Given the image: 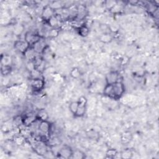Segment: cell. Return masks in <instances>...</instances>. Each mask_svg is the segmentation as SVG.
Returning <instances> with one entry per match:
<instances>
[{
  "mask_svg": "<svg viewBox=\"0 0 159 159\" xmlns=\"http://www.w3.org/2000/svg\"><path fill=\"white\" fill-rule=\"evenodd\" d=\"M121 140L123 144H129L132 139V135L131 134V133L130 132L126 131L124 132L122 135H121Z\"/></svg>",
  "mask_w": 159,
  "mask_h": 159,
  "instance_id": "14",
  "label": "cell"
},
{
  "mask_svg": "<svg viewBox=\"0 0 159 159\" xmlns=\"http://www.w3.org/2000/svg\"><path fill=\"white\" fill-rule=\"evenodd\" d=\"M36 120H37L36 115L35 116L32 113H29L23 117V124L26 126H29L33 124Z\"/></svg>",
  "mask_w": 159,
  "mask_h": 159,
  "instance_id": "9",
  "label": "cell"
},
{
  "mask_svg": "<svg viewBox=\"0 0 159 159\" xmlns=\"http://www.w3.org/2000/svg\"><path fill=\"white\" fill-rule=\"evenodd\" d=\"M14 49L19 52L24 54V53L31 47V46L26 41L22 40H17L14 44Z\"/></svg>",
  "mask_w": 159,
  "mask_h": 159,
  "instance_id": "3",
  "label": "cell"
},
{
  "mask_svg": "<svg viewBox=\"0 0 159 159\" xmlns=\"http://www.w3.org/2000/svg\"><path fill=\"white\" fill-rule=\"evenodd\" d=\"M78 108V101L76 102H72L70 103L69 105V109L70 111L73 114H75Z\"/></svg>",
  "mask_w": 159,
  "mask_h": 159,
  "instance_id": "23",
  "label": "cell"
},
{
  "mask_svg": "<svg viewBox=\"0 0 159 159\" xmlns=\"http://www.w3.org/2000/svg\"><path fill=\"white\" fill-rule=\"evenodd\" d=\"M48 24L52 28H57L59 24L60 23V20L58 19L57 16H56L55 15H54V16H52L51 18H50L48 21Z\"/></svg>",
  "mask_w": 159,
  "mask_h": 159,
  "instance_id": "18",
  "label": "cell"
},
{
  "mask_svg": "<svg viewBox=\"0 0 159 159\" xmlns=\"http://www.w3.org/2000/svg\"><path fill=\"white\" fill-rule=\"evenodd\" d=\"M23 30H24V28L23 26H17L14 28V32L17 35H19L20 34H21V33L23 32Z\"/></svg>",
  "mask_w": 159,
  "mask_h": 159,
  "instance_id": "27",
  "label": "cell"
},
{
  "mask_svg": "<svg viewBox=\"0 0 159 159\" xmlns=\"http://www.w3.org/2000/svg\"><path fill=\"white\" fill-rule=\"evenodd\" d=\"M51 128V124L48 121H40L38 126V129L43 134L45 135L49 134Z\"/></svg>",
  "mask_w": 159,
  "mask_h": 159,
  "instance_id": "7",
  "label": "cell"
},
{
  "mask_svg": "<svg viewBox=\"0 0 159 159\" xmlns=\"http://www.w3.org/2000/svg\"><path fill=\"white\" fill-rule=\"evenodd\" d=\"M13 60L12 57L7 54L2 55L1 58L2 66H11L13 64Z\"/></svg>",
  "mask_w": 159,
  "mask_h": 159,
  "instance_id": "13",
  "label": "cell"
},
{
  "mask_svg": "<svg viewBox=\"0 0 159 159\" xmlns=\"http://www.w3.org/2000/svg\"><path fill=\"white\" fill-rule=\"evenodd\" d=\"M124 91V85L121 82H118L114 84H106L103 90V94L111 99H117L123 95Z\"/></svg>",
  "mask_w": 159,
  "mask_h": 159,
  "instance_id": "1",
  "label": "cell"
},
{
  "mask_svg": "<svg viewBox=\"0 0 159 159\" xmlns=\"http://www.w3.org/2000/svg\"><path fill=\"white\" fill-rule=\"evenodd\" d=\"M59 34V31L56 28H53L49 31V35L50 37L55 38L57 37Z\"/></svg>",
  "mask_w": 159,
  "mask_h": 159,
  "instance_id": "26",
  "label": "cell"
},
{
  "mask_svg": "<svg viewBox=\"0 0 159 159\" xmlns=\"http://www.w3.org/2000/svg\"><path fill=\"white\" fill-rule=\"evenodd\" d=\"M133 156V152L130 149L124 150L121 153V158L123 159L131 158Z\"/></svg>",
  "mask_w": 159,
  "mask_h": 159,
  "instance_id": "21",
  "label": "cell"
},
{
  "mask_svg": "<svg viewBox=\"0 0 159 159\" xmlns=\"http://www.w3.org/2000/svg\"><path fill=\"white\" fill-rule=\"evenodd\" d=\"M119 75L116 71H111L106 75V84H114L119 82Z\"/></svg>",
  "mask_w": 159,
  "mask_h": 159,
  "instance_id": "8",
  "label": "cell"
},
{
  "mask_svg": "<svg viewBox=\"0 0 159 159\" xmlns=\"http://www.w3.org/2000/svg\"><path fill=\"white\" fill-rule=\"evenodd\" d=\"M99 41L104 44H108L112 42L113 37L109 33H104L99 38Z\"/></svg>",
  "mask_w": 159,
  "mask_h": 159,
  "instance_id": "16",
  "label": "cell"
},
{
  "mask_svg": "<svg viewBox=\"0 0 159 159\" xmlns=\"http://www.w3.org/2000/svg\"><path fill=\"white\" fill-rule=\"evenodd\" d=\"M73 151V150L70 147L65 146L58 150V151L57 152V155L61 158H72Z\"/></svg>",
  "mask_w": 159,
  "mask_h": 159,
  "instance_id": "4",
  "label": "cell"
},
{
  "mask_svg": "<svg viewBox=\"0 0 159 159\" xmlns=\"http://www.w3.org/2000/svg\"><path fill=\"white\" fill-rule=\"evenodd\" d=\"M117 151L115 149H109L106 152V156L107 158H113L117 156Z\"/></svg>",
  "mask_w": 159,
  "mask_h": 159,
  "instance_id": "24",
  "label": "cell"
},
{
  "mask_svg": "<svg viewBox=\"0 0 159 159\" xmlns=\"http://www.w3.org/2000/svg\"><path fill=\"white\" fill-rule=\"evenodd\" d=\"M70 75L71 76V77H72L74 79H77L81 75V72L80 70L77 67H75L73 68L70 72Z\"/></svg>",
  "mask_w": 159,
  "mask_h": 159,
  "instance_id": "22",
  "label": "cell"
},
{
  "mask_svg": "<svg viewBox=\"0 0 159 159\" xmlns=\"http://www.w3.org/2000/svg\"><path fill=\"white\" fill-rule=\"evenodd\" d=\"M85 157H86L85 153L80 150L76 149V150L73 151V153H72V158L83 159V158H85Z\"/></svg>",
  "mask_w": 159,
  "mask_h": 159,
  "instance_id": "20",
  "label": "cell"
},
{
  "mask_svg": "<svg viewBox=\"0 0 159 159\" xmlns=\"http://www.w3.org/2000/svg\"><path fill=\"white\" fill-rule=\"evenodd\" d=\"M35 52L34 51V50L33 49V48L30 47L25 53H24V56L25 57L29 60V61H34L35 59V58L36 57L35 54Z\"/></svg>",
  "mask_w": 159,
  "mask_h": 159,
  "instance_id": "19",
  "label": "cell"
},
{
  "mask_svg": "<svg viewBox=\"0 0 159 159\" xmlns=\"http://www.w3.org/2000/svg\"><path fill=\"white\" fill-rule=\"evenodd\" d=\"M78 102V108L75 116L76 117H82L85 115L87 111V106L88 103L87 99L85 96H82L79 98Z\"/></svg>",
  "mask_w": 159,
  "mask_h": 159,
  "instance_id": "2",
  "label": "cell"
},
{
  "mask_svg": "<svg viewBox=\"0 0 159 159\" xmlns=\"http://www.w3.org/2000/svg\"><path fill=\"white\" fill-rule=\"evenodd\" d=\"M36 117L37 120H39L40 121H47L49 119V114L46 110H45L44 109H41L37 113Z\"/></svg>",
  "mask_w": 159,
  "mask_h": 159,
  "instance_id": "12",
  "label": "cell"
},
{
  "mask_svg": "<svg viewBox=\"0 0 159 159\" xmlns=\"http://www.w3.org/2000/svg\"><path fill=\"white\" fill-rule=\"evenodd\" d=\"M40 39H41V36L31 32H26L24 35V41H26L30 46H33Z\"/></svg>",
  "mask_w": 159,
  "mask_h": 159,
  "instance_id": "6",
  "label": "cell"
},
{
  "mask_svg": "<svg viewBox=\"0 0 159 159\" xmlns=\"http://www.w3.org/2000/svg\"><path fill=\"white\" fill-rule=\"evenodd\" d=\"M13 142H14V144L17 146H21L25 144L26 138L23 135H17L14 137Z\"/></svg>",
  "mask_w": 159,
  "mask_h": 159,
  "instance_id": "15",
  "label": "cell"
},
{
  "mask_svg": "<svg viewBox=\"0 0 159 159\" xmlns=\"http://www.w3.org/2000/svg\"><path fill=\"white\" fill-rule=\"evenodd\" d=\"M11 72V66H2L1 72L3 76H6L8 75Z\"/></svg>",
  "mask_w": 159,
  "mask_h": 159,
  "instance_id": "25",
  "label": "cell"
},
{
  "mask_svg": "<svg viewBox=\"0 0 159 159\" xmlns=\"http://www.w3.org/2000/svg\"><path fill=\"white\" fill-rule=\"evenodd\" d=\"M55 15V11L49 6H46L42 11V17L44 19L48 21L52 16Z\"/></svg>",
  "mask_w": 159,
  "mask_h": 159,
  "instance_id": "10",
  "label": "cell"
},
{
  "mask_svg": "<svg viewBox=\"0 0 159 159\" xmlns=\"http://www.w3.org/2000/svg\"><path fill=\"white\" fill-rule=\"evenodd\" d=\"M31 86L34 90L36 91H39L44 88L45 86V82L43 78L32 79Z\"/></svg>",
  "mask_w": 159,
  "mask_h": 159,
  "instance_id": "5",
  "label": "cell"
},
{
  "mask_svg": "<svg viewBox=\"0 0 159 159\" xmlns=\"http://www.w3.org/2000/svg\"><path fill=\"white\" fill-rule=\"evenodd\" d=\"M78 34L83 37H86L90 34V29L87 25H82L78 28Z\"/></svg>",
  "mask_w": 159,
  "mask_h": 159,
  "instance_id": "17",
  "label": "cell"
},
{
  "mask_svg": "<svg viewBox=\"0 0 159 159\" xmlns=\"http://www.w3.org/2000/svg\"><path fill=\"white\" fill-rule=\"evenodd\" d=\"M46 46L47 45L46 44L45 42L41 39L38 42L33 45L32 48L36 53H43Z\"/></svg>",
  "mask_w": 159,
  "mask_h": 159,
  "instance_id": "11",
  "label": "cell"
}]
</instances>
